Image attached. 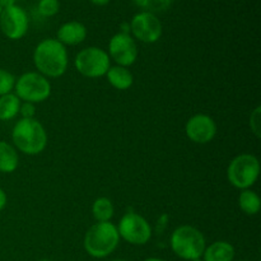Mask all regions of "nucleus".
Wrapping results in <instances>:
<instances>
[{
    "label": "nucleus",
    "instance_id": "12",
    "mask_svg": "<svg viewBox=\"0 0 261 261\" xmlns=\"http://www.w3.org/2000/svg\"><path fill=\"white\" fill-rule=\"evenodd\" d=\"M185 133L191 142L196 144H206L216 137L217 124L209 115H194L186 122Z\"/></svg>",
    "mask_w": 261,
    "mask_h": 261
},
{
    "label": "nucleus",
    "instance_id": "4",
    "mask_svg": "<svg viewBox=\"0 0 261 261\" xmlns=\"http://www.w3.org/2000/svg\"><path fill=\"white\" fill-rule=\"evenodd\" d=\"M170 245L173 254L186 261L201 259L206 247L204 234L198 228L188 224L177 227L172 232Z\"/></svg>",
    "mask_w": 261,
    "mask_h": 261
},
{
    "label": "nucleus",
    "instance_id": "6",
    "mask_svg": "<svg viewBox=\"0 0 261 261\" xmlns=\"http://www.w3.org/2000/svg\"><path fill=\"white\" fill-rule=\"evenodd\" d=\"M14 91V94L20 101L35 105L46 101L50 97L51 84L42 74L28 71L15 81Z\"/></svg>",
    "mask_w": 261,
    "mask_h": 261
},
{
    "label": "nucleus",
    "instance_id": "22",
    "mask_svg": "<svg viewBox=\"0 0 261 261\" xmlns=\"http://www.w3.org/2000/svg\"><path fill=\"white\" fill-rule=\"evenodd\" d=\"M14 75L5 69H0V96L12 93V91L14 89Z\"/></svg>",
    "mask_w": 261,
    "mask_h": 261
},
{
    "label": "nucleus",
    "instance_id": "29",
    "mask_svg": "<svg viewBox=\"0 0 261 261\" xmlns=\"http://www.w3.org/2000/svg\"><path fill=\"white\" fill-rule=\"evenodd\" d=\"M144 261H166V260L160 259V257H149V259H145Z\"/></svg>",
    "mask_w": 261,
    "mask_h": 261
},
{
    "label": "nucleus",
    "instance_id": "33",
    "mask_svg": "<svg viewBox=\"0 0 261 261\" xmlns=\"http://www.w3.org/2000/svg\"><path fill=\"white\" fill-rule=\"evenodd\" d=\"M193 261H204L203 259H196V260H193Z\"/></svg>",
    "mask_w": 261,
    "mask_h": 261
},
{
    "label": "nucleus",
    "instance_id": "19",
    "mask_svg": "<svg viewBox=\"0 0 261 261\" xmlns=\"http://www.w3.org/2000/svg\"><path fill=\"white\" fill-rule=\"evenodd\" d=\"M92 213L97 222H110L115 213L114 204L109 198H103V196L96 199L92 205Z\"/></svg>",
    "mask_w": 261,
    "mask_h": 261
},
{
    "label": "nucleus",
    "instance_id": "18",
    "mask_svg": "<svg viewBox=\"0 0 261 261\" xmlns=\"http://www.w3.org/2000/svg\"><path fill=\"white\" fill-rule=\"evenodd\" d=\"M239 205L241 211L247 216H256L260 212L261 200L255 191L246 189L242 190L239 196Z\"/></svg>",
    "mask_w": 261,
    "mask_h": 261
},
{
    "label": "nucleus",
    "instance_id": "15",
    "mask_svg": "<svg viewBox=\"0 0 261 261\" xmlns=\"http://www.w3.org/2000/svg\"><path fill=\"white\" fill-rule=\"evenodd\" d=\"M106 76L109 83L119 91H126L134 83V76H133L132 71L124 66H110Z\"/></svg>",
    "mask_w": 261,
    "mask_h": 261
},
{
    "label": "nucleus",
    "instance_id": "30",
    "mask_svg": "<svg viewBox=\"0 0 261 261\" xmlns=\"http://www.w3.org/2000/svg\"><path fill=\"white\" fill-rule=\"evenodd\" d=\"M111 261H127V260H124V259H115V260H111Z\"/></svg>",
    "mask_w": 261,
    "mask_h": 261
},
{
    "label": "nucleus",
    "instance_id": "32",
    "mask_svg": "<svg viewBox=\"0 0 261 261\" xmlns=\"http://www.w3.org/2000/svg\"><path fill=\"white\" fill-rule=\"evenodd\" d=\"M40 261H54V260H50V259H42V260H40Z\"/></svg>",
    "mask_w": 261,
    "mask_h": 261
},
{
    "label": "nucleus",
    "instance_id": "3",
    "mask_svg": "<svg viewBox=\"0 0 261 261\" xmlns=\"http://www.w3.org/2000/svg\"><path fill=\"white\" fill-rule=\"evenodd\" d=\"M12 140L19 152L36 155L47 145V134L43 125L36 119H20L12 130Z\"/></svg>",
    "mask_w": 261,
    "mask_h": 261
},
{
    "label": "nucleus",
    "instance_id": "23",
    "mask_svg": "<svg viewBox=\"0 0 261 261\" xmlns=\"http://www.w3.org/2000/svg\"><path fill=\"white\" fill-rule=\"evenodd\" d=\"M250 129L252 134L260 139L261 137V106H257L250 115Z\"/></svg>",
    "mask_w": 261,
    "mask_h": 261
},
{
    "label": "nucleus",
    "instance_id": "25",
    "mask_svg": "<svg viewBox=\"0 0 261 261\" xmlns=\"http://www.w3.org/2000/svg\"><path fill=\"white\" fill-rule=\"evenodd\" d=\"M7 203H8L7 194H5V191L3 190V189H0V212L7 206Z\"/></svg>",
    "mask_w": 261,
    "mask_h": 261
},
{
    "label": "nucleus",
    "instance_id": "26",
    "mask_svg": "<svg viewBox=\"0 0 261 261\" xmlns=\"http://www.w3.org/2000/svg\"><path fill=\"white\" fill-rule=\"evenodd\" d=\"M89 2L94 5H98V7H105V5L109 4L111 0H89Z\"/></svg>",
    "mask_w": 261,
    "mask_h": 261
},
{
    "label": "nucleus",
    "instance_id": "17",
    "mask_svg": "<svg viewBox=\"0 0 261 261\" xmlns=\"http://www.w3.org/2000/svg\"><path fill=\"white\" fill-rule=\"evenodd\" d=\"M20 99L14 93L0 96V121H9L19 114Z\"/></svg>",
    "mask_w": 261,
    "mask_h": 261
},
{
    "label": "nucleus",
    "instance_id": "8",
    "mask_svg": "<svg viewBox=\"0 0 261 261\" xmlns=\"http://www.w3.org/2000/svg\"><path fill=\"white\" fill-rule=\"evenodd\" d=\"M117 231L120 239L137 246L148 244L152 237V228L147 219L133 212H129L120 219Z\"/></svg>",
    "mask_w": 261,
    "mask_h": 261
},
{
    "label": "nucleus",
    "instance_id": "28",
    "mask_svg": "<svg viewBox=\"0 0 261 261\" xmlns=\"http://www.w3.org/2000/svg\"><path fill=\"white\" fill-rule=\"evenodd\" d=\"M130 32V24L127 22H124L121 24V33H127L129 35Z\"/></svg>",
    "mask_w": 261,
    "mask_h": 261
},
{
    "label": "nucleus",
    "instance_id": "31",
    "mask_svg": "<svg viewBox=\"0 0 261 261\" xmlns=\"http://www.w3.org/2000/svg\"><path fill=\"white\" fill-rule=\"evenodd\" d=\"M3 9H4V8L2 7V4H0V14H2V12H3Z\"/></svg>",
    "mask_w": 261,
    "mask_h": 261
},
{
    "label": "nucleus",
    "instance_id": "13",
    "mask_svg": "<svg viewBox=\"0 0 261 261\" xmlns=\"http://www.w3.org/2000/svg\"><path fill=\"white\" fill-rule=\"evenodd\" d=\"M87 38V27L78 20H70L61 24L58 30L59 42L64 46H75L83 42Z\"/></svg>",
    "mask_w": 261,
    "mask_h": 261
},
{
    "label": "nucleus",
    "instance_id": "27",
    "mask_svg": "<svg viewBox=\"0 0 261 261\" xmlns=\"http://www.w3.org/2000/svg\"><path fill=\"white\" fill-rule=\"evenodd\" d=\"M15 2L17 0H0V4H2L3 8L12 7V5H15Z\"/></svg>",
    "mask_w": 261,
    "mask_h": 261
},
{
    "label": "nucleus",
    "instance_id": "1",
    "mask_svg": "<svg viewBox=\"0 0 261 261\" xmlns=\"http://www.w3.org/2000/svg\"><path fill=\"white\" fill-rule=\"evenodd\" d=\"M33 64L46 78H59L68 69V51L56 38H46L36 46Z\"/></svg>",
    "mask_w": 261,
    "mask_h": 261
},
{
    "label": "nucleus",
    "instance_id": "9",
    "mask_svg": "<svg viewBox=\"0 0 261 261\" xmlns=\"http://www.w3.org/2000/svg\"><path fill=\"white\" fill-rule=\"evenodd\" d=\"M130 32L134 38L144 43H154L161 38L163 32L162 22L157 14L149 12H139L132 18Z\"/></svg>",
    "mask_w": 261,
    "mask_h": 261
},
{
    "label": "nucleus",
    "instance_id": "21",
    "mask_svg": "<svg viewBox=\"0 0 261 261\" xmlns=\"http://www.w3.org/2000/svg\"><path fill=\"white\" fill-rule=\"evenodd\" d=\"M60 10V2L59 0H38L37 12L41 17L50 18L56 15Z\"/></svg>",
    "mask_w": 261,
    "mask_h": 261
},
{
    "label": "nucleus",
    "instance_id": "2",
    "mask_svg": "<svg viewBox=\"0 0 261 261\" xmlns=\"http://www.w3.org/2000/svg\"><path fill=\"white\" fill-rule=\"evenodd\" d=\"M119 244V231L111 222H97L87 231L83 241L86 252L94 259H105L111 255Z\"/></svg>",
    "mask_w": 261,
    "mask_h": 261
},
{
    "label": "nucleus",
    "instance_id": "16",
    "mask_svg": "<svg viewBox=\"0 0 261 261\" xmlns=\"http://www.w3.org/2000/svg\"><path fill=\"white\" fill-rule=\"evenodd\" d=\"M19 157L13 145L0 140V172L12 173L17 170Z\"/></svg>",
    "mask_w": 261,
    "mask_h": 261
},
{
    "label": "nucleus",
    "instance_id": "14",
    "mask_svg": "<svg viewBox=\"0 0 261 261\" xmlns=\"http://www.w3.org/2000/svg\"><path fill=\"white\" fill-rule=\"evenodd\" d=\"M234 247L227 241H216L205 247L203 252L204 261H233Z\"/></svg>",
    "mask_w": 261,
    "mask_h": 261
},
{
    "label": "nucleus",
    "instance_id": "20",
    "mask_svg": "<svg viewBox=\"0 0 261 261\" xmlns=\"http://www.w3.org/2000/svg\"><path fill=\"white\" fill-rule=\"evenodd\" d=\"M138 8L142 9V12H149L153 14L163 13L172 7L175 0H133Z\"/></svg>",
    "mask_w": 261,
    "mask_h": 261
},
{
    "label": "nucleus",
    "instance_id": "24",
    "mask_svg": "<svg viewBox=\"0 0 261 261\" xmlns=\"http://www.w3.org/2000/svg\"><path fill=\"white\" fill-rule=\"evenodd\" d=\"M35 112L36 107L33 103H30V102L20 103L19 114L22 115V119H35Z\"/></svg>",
    "mask_w": 261,
    "mask_h": 261
},
{
    "label": "nucleus",
    "instance_id": "10",
    "mask_svg": "<svg viewBox=\"0 0 261 261\" xmlns=\"http://www.w3.org/2000/svg\"><path fill=\"white\" fill-rule=\"evenodd\" d=\"M30 27L27 12L19 5L4 8L0 14V30L3 35L12 41L20 40L27 33Z\"/></svg>",
    "mask_w": 261,
    "mask_h": 261
},
{
    "label": "nucleus",
    "instance_id": "11",
    "mask_svg": "<svg viewBox=\"0 0 261 261\" xmlns=\"http://www.w3.org/2000/svg\"><path fill=\"white\" fill-rule=\"evenodd\" d=\"M109 56L119 66L133 65L138 59V46L134 38L127 33H116L109 42Z\"/></svg>",
    "mask_w": 261,
    "mask_h": 261
},
{
    "label": "nucleus",
    "instance_id": "34",
    "mask_svg": "<svg viewBox=\"0 0 261 261\" xmlns=\"http://www.w3.org/2000/svg\"><path fill=\"white\" fill-rule=\"evenodd\" d=\"M244 261H247V260H244Z\"/></svg>",
    "mask_w": 261,
    "mask_h": 261
},
{
    "label": "nucleus",
    "instance_id": "5",
    "mask_svg": "<svg viewBox=\"0 0 261 261\" xmlns=\"http://www.w3.org/2000/svg\"><path fill=\"white\" fill-rule=\"evenodd\" d=\"M260 175V162L257 157L244 153L229 162L227 168V178L229 184L240 190L250 189Z\"/></svg>",
    "mask_w": 261,
    "mask_h": 261
},
{
    "label": "nucleus",
    "instance_id": "7",
    "mask_svg": "<svg viewBox=\"0 0 261 261\" xmlns=\"http://www.w3.org/2000/svg\"><path fill=\"white\" fill-rule=\"evenodd\" d=\"M74 65L78 73H81L87 78H99L106 75L107 70L111 66L110 56L107 51L102 50L101 47L91 46L79 51L75 56Z\"/></svg>",
    "mask_w": 261,
    "mask_h": 261
}]
</instances>
